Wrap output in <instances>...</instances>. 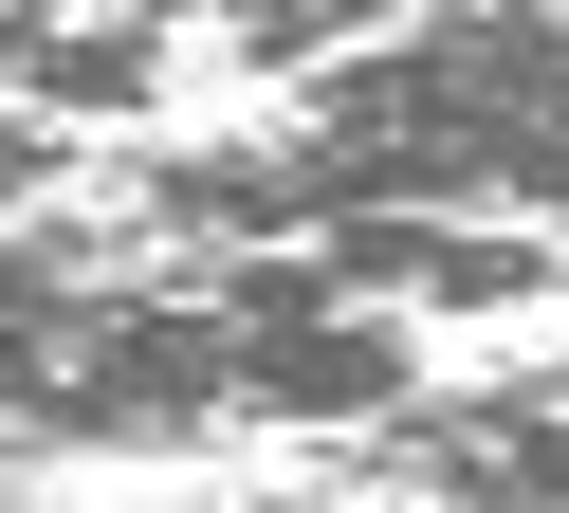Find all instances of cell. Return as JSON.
<instances>
[{"mask_svg":"<svg viewBox=\"0 0 569 513\" xmlns=\"http://www.w3.org/2000/svg\"><path fill=\"white\" fill-rule=\"evenodd\" d=\"M422 403V330L312 256H184L111 202L0 220V476L184 459V440H368Z\"/></svg>","mask_w":569,"mask_h":513,"instance_id":"1","label":"cell"},{"mask_svg":"<svg viewBox=\"0 0 569 513\" xmlns=\"http://www.w3.org/2000/svg\"><path fill=\"white\" fill-rule=\"evenodd\" d=\"M312 495L331 513H569V349L551 366H478V385H422L405 422L331 440Z\"/></svg>","mask_w":569,"mask_h":513,"instance_id":"2","label":"cell"},{"mask_svg":"<svg viewBox=\"0 0 569 513\" xmlns=\"http://www.w3.org/2000/svg\"><path fill=\"white\" fill-rule=\"evenodd\" d=\"M166 56H184V19H148V0H92V19L0 0V110H38V129H111V110H148Z\"/></svg>","mask_w":569,"mask_h":513,"instance_id":"3","label":"cell"},{"mask_svg":"<svg viewBox=\"0 0 569 513\" xmlns=\"http://www.w3.org/2000/svg\"><path fill=\"white\" fill-rule=\"evenodd\" d=\"M386 19H349V0H258V19H202V56H239V73H312V56H368Z\"/></svg>","mask_w":569,"mask_h":513,"instance_id":"4","label":"cell"},{"mask_svg":"<svg viewBox=\"0 0 569 513\" xmlns=\"http://www.w3.org/2000/svg\"><path fill=\"white\" fill-rule=\"evenodd\" d=\"M258 513H331V495H258Z\"/></svg>","mask_w":569,"mask_h":513,"instance_id":"5","label":"cell"}]
</instances>
